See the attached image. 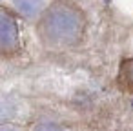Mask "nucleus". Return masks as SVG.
<instances>
[{
	"label": "nucleus",
	"instance_id": "423d86ee",
	"mask_svg": "<svg viewBox=\"0 0 133 131\" xmlns=\"http://www.w3.org/2000/svg\"><path fill=\"white\" fill-rule=\"evenodd\" d=\"M0 131H24L17 124H0Z\"/></svg>",
	"mask_w": 133,
	"mask_h": 131
},
{
	"label": "nucleus",
	"instance_id": "f257e3e1",
	"mask_svg": "<svg viewBox=\"0 0 133 131\" xmlns=\"http://www.w3.org/2000/svg\"><path fill=\"white\" fill-rule=\"evenodd\" d=\"M88 18L69 0H53L37 18V37L49 49H71L84 42Z\"/></svg>",
	"mask_w": 133,
	"mask_h": 131
},
{
	"label": "nucleus",
	"instance_id": "f03ea898",
	"mask_svg": "<svg viewBox=\"0 0 133 131\" xmlns=\"http://www.w3.org/2000/svg\"><path fill=\"white\" fill-rule=\"evenodd\" d=\"M22 51L20 27L13 11L0 8V57L15 58Z\"/></svg>",
	"mask_w": 133,
	"mask_h": 131
},
{
	"label": "nucleus",
	"instance_id": "20e7f679",
	"mask_svg": "<svg viewBox=\"0 0 133 131\" xmlns=\"http://www.w3.org/2000/svg\"><path fill=\"white\" fill-rule=\"evenodd\" d=\"M117 84L122 91L133 93V57L124 58L118 66V75H117Z\"/></svg>",
	"mask_w": 133,
	"mask_h": 131
},
{
	"label": "nucleus",
	"instance_id": "7ed1b4c3",
	"mask_svg": "<svg viewBox=\"0 0 133 131\" xmlns=\"http://www.w3.org/2000/svg\"><path fill=\"white\" fill-rule=\"evenodd\" d=\"M13 6L24 18H38L46 9V0H13Z\"/></svg>",
	"mask_w": 133,
	"mask_h": 131
},
{
	"label": "nucleus",
	"instance_id": "39448f33",
	"mask_svg": "<svg viewBox=\"0 0 133 131\" xmlns=\"http://www.w3.org/2000/svg\"><path fill=\"white\" fill-rule=\"evenodd\" d=\"M33 131H66V129L55 122H38L33 127Z\"/></svg>",
	"mask_w": 133,
	"mask_h": 131
}]
</instances>
